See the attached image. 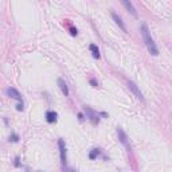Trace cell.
<instances>
[{
    "instance_id": "1",
    "label": "cell",
    "mask_w": 172,
    "mask_h": 172,
    "mask_svg": "<svg viewBox=\"0 0 172 172\" xmlns=\"http://www.w3.org/2000/svg\"><path fill=\"white\" fill-rule=\"evenodd\" d=\"M141 34H143V39H144V42H145V46H147L148 51H149V54H152V55H159V49H157V46H156L153 38L151 37L149 28H148L147 24H141Z\"/></svg>"
},
{
    "instance_id": "2",
    "label": "cell",
    "mask_w": 172,
    "mask_h": 172,
    "mask_svg": "<svg viewBox=\"0 0 172 172\" xmlns=\"http://www.w3.org/2000/svg\"><path fill=\"white\" fill-rule=\"evenodd\" d=\"M58 147H59V155H61V163L63 167H65L66 161H67V157H66V144L62 138L58 140Z\"/></svg>"
},
{
    "instance_id": "3",
    "label": "cell",
    "mask_w": 172,
    "mask_h": 172,
    "mask_svg": "<svg viewBox=\"0 0 172 172\" xmlns=\"http://www.w3.org/2000/svg\"><path fill=\"white\" fill-rule=\"evenodd\" d=\"M117 135H118V140L121 141L122 145H125L126 149H131L129 143H128V136H126V133L122 131V128H117Z\"/></svg>"
},
{
    "instance_id": "4",
    "label": "cell",
    "mask_w": 172,
    "mask_h": 172,
    "mask_svg": "<svg viewBox=\"0 0 172 172\" xmlns=\"http://www.w3.org/2000/svg\"><path fill=\"white\" fill-rule=\"evenodd\" d=\"M128 86H129V89H131L132 92H133V94L136 96V97L140 99V101H143V102H144V96H143V93L140 92V89L137 87V85H136L135 82H132V81H129V82H128Z\"/></svg>"
},
{
    "instance_id": "5",
    "label": "cell",
    "mask_w": 172,
    "mask_h": 172,
    "mask_svg": "<svg viewBox=\"0 0 172 172\" xmlns=\"http://www.w3.org/2000/svg\"><path fill=\"white\" fill-rule=\"evenodd\" d=\"M120 2H121L122 3V5H124V7H125L126 8V10H128L129 11V12H131L132 15H133V16L136 18V16H137V11H136V8H135V5L133 4H132V2H131V0H120Z\"/></svg>"
},
{
    "instance_id": "6",
    "label": "cell",
    "mask_w": 172,
    "mask_h": 172,
    "mask_svg": "<svg viewBox=\"0 0 172 172\" xmlns=\"http://www.w3.org/2000/svg\"><path fill=\"white\" fill-rule=\"evenodd\" d=\"M7 94L10 96L11 98L16 99V101L22 102V94H20L19 92H18L16 89H14V87H10V89H7Z\"/></svg>"
},
{
    "instance_id": "7",
    "label": "cell",
    "mask_w": 172,
    "mask_h": 172,
    "mask_svg": "<svg viewBox=\"0 0 172 172\" xmlns=\"http://www.w3.org/2000/svg\"><path fill=\"white\" fill-rule=\"evenodd\" d=\"M112 18H113V20H114V22H116V24L120 28H121L122 31H124V32H126V27H125V24H124V22L121 20V18H120L117 14H114V12H112Z\"/></svg>"
},
{
    "instance_id": "8",
    "label": "cell",
    "mask_w": 172,
    "mask_h": 172,
    "mask_svg": "<svg viewBox=\"0 0 172 172\" xmlns=\"http://www.w3.org/2000/svg\"><path fill=\"white\" fill-rule=\"evenodd\" d=\"M85 112H86V114L89 116V118L92 120L93 122H94V124H96V122H98V117H97V114H96L94 112L90 109L89 106H85Z\"/></svg>"
},
{
    "instance_id": "9",
    "label": "cell",
    "mask_w": 172,
    "mask_h": 172,
    "mask_svg": "<svg viewBox=\"0 0 172 172\" xmlns=\"http://www.w3.org/2000/svg\"><path fill=\"white\" fill-rule=\"evenodd\" d=\"M57 117H58V114H57L55 112H53V110H50V112H47V113H46L47 122H50V124L55 122L57 121Z\"/></svg>"
},
{
    "instance_id": "10",
    "label": "cell",
    "mask_w": 172,
    "mask_h": 172,
    "mask_svg": "<svg viewBox=\"0 0 172 172\" xmlns=\"http://www.w3.org/2000/svg\"><path fill=\"white\" fill-rule=\"evenodd\" d=\"M58 85H59V87H61V90H62L63 94H65V96H69V87H67L66 82L62 80V78H59V80H58Z\"/></svg>"
},
{
    "instance_id": "11",
    "label": "cell",
    "mask_w": 172,
    "mask_h": 172,
    "mask_svg": "<svg viewBox=\"0 0 172 172\" xmlns=\"http://www.w3.org/2000/svg\"><path fill=\"white\" fill-rule=\"evenodd\" d=\"M90 51L93 53V57H94V58H99V50L97 49L96 44H90Z\"/></svg>"
},
{
    "instance_id": "12",
    "label": "cell",
    "mask_w": 172,
    "mask_h": 172,
    "mask_svg": "<svg viewBox=\"0 0 172 172\" xmlns=\"http://www.w3.org/2000/svg\"><path fill=\"white\" fill-rule=\"evenodd\" d=\"M98 153H99V152H98V149H93V152L89 155V157H90V159H96V157L98 156Z\"/></svg>"
},
{
    "instance_id": "13",
    "label": "cell",
    "mask_w": 172,
    "mask_h": 172,
    "mask_svg": "<svg viewBox=\"0 0 172 172\" xmlns=\"http://www.w3.org/2000/svg\"><path fill=\"white\" fill-rule=\"evenodd\" d=\"M90 83H92V85L94 86V87H97V86H98V83L96 82V80H90Z\"/></svg>"
},
{
    "instance_id": "14",
    "label": "cell",
    "mask_w": 172,
    "mask_h": 172,
    "mask_svg": "<svg viewBox=\"0 0 172 172\" xmlns=\"http://www.w3.org/2000/svg\"><path fill=\"white\" fill-rule=\"evenodd\" d=\"M16 109L19 110V112H20V110H23V104H19V105H18V106H16Z\"/></svg>"
},
{
    "instance_id": "15",
    "label": "cell",
    "mask_w": 172,
    "mask_h": 172,
    "mask_svg": "<svg viewBox=\"0 0 172 172\" xmlns=\"http://www.w3.org/2000/svg\"><path fill=\"white\" fill-rule=\"evenodd\" d=\"M12 141H18V136L16 135H12Z\"/></svg>"
}]
</instances>
